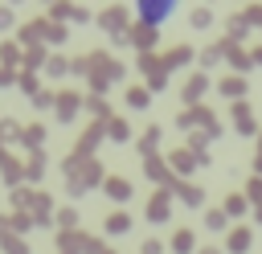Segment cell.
Returning a JSON list of instances; mask_svg holds the SVG:
<instances>
[{
    "label": "cell",
    "instance_id": "7c38bea8",
    "mask_svg": "<svg viewBox=\"0 0 262 254\" xmlns=\"http://www.w3.org/2000/svg\"><path fill=\"white\" fill-rule=\"evenodd\" d=\"M192 25H196V29H205V25H209V12H205V8H201V12H192Z\"/></svg>",
    "mask_w": 262,
    "mask_h": 254
},
{
    "label": "cell",
    "instance_id": "8fae6325",
    "mask_svg": "<svg viewBox=\"0 0 262 254\" xmlns=\"http://www.w3.org/2000/svg\"><path fill=\"white\" fill-rule=\"evenodd\" d=\"M205 221H209V225H213V229H221V225H225V213H217V209H213V213H209V217H205Z\"/></svg>",
    "mask_w": 262,
    "mask_h": 254
},
{
    "label": "cell",
    "instance_id": "30bf717a",
    "mask_svg": "<svg viewBox=\"0 0 262 254\" xmlns=\"http://www.w3.org/2000/svg\"><path fill=\"white\" fill-rule=\"evenodd\" d=\"M127 102H131V107H143L147 94H143V90H127Z\"/></svg>",
    "mask_w": 262,
    "mask_h": 254
},
{
    "label": "cell",
    "instance_id": "277c9868",
    "mask_svg": "<svg viewBox=\"0 0 262 254\" xmlns=\"http://www.w3.org/2000/svg\"><path fill=\"white\" fill-rule=\"evenodd\" d=\"M106 193H111L115 201H127V197H131V184H127L123 176H111V180H106Z\"/></svg>",
    "mask_w": 262,
    "mask_h": 254
},
{
    "label": "cell",
    "instance_id": "4fadbf2b",
    "mask_svg": "<svg viewBox=\"0 0 262 254\" xmlns=\"http://www.w3.org/2000/svg\"><path fill=\"white\" fill-rule=\"evenodd\" d=\"M250 197H254V201H258V197H262V180H258V176H254V180H250Z\"/></svg>",
    "mask_w": 262,
    "mask_h": 254
},
{
    "label": "cell",
    "instance_id": "8992f818",
    "mask_svg": "<svg viewBox=\"0 0 262 254\" xmlns=\"http://www.w3.org/2000/svg\"><path fill=\"white\" fill-rule=\"evenodd\" d=\"M209 82H205V74H192L188 78V86H184V98H201V90H205Z\"/></svg>",
    "mask_w": 262,
    "mask_h": 254
},
{
    "label": "cell",
    "instance_id": "5b68a950",
    "mask_svg": "<svg viewBox=\"0 0 262 254\" xmlns=\"http://www.w3.org/2000/svg\"><path fill=\"white\" fill-rule=\"evenodd\" d=\"M229 246H233L229 254H246V250H250V229H233V234H229Z\"/></svg>",
    "mask_w": 262,
    "mask_h": 254
},
{
    "label": "cell",
    "instance_id": "9a60e30c",
    "mask_svg": "<svg viewBox=\"0 0 262 254\" xmlns=\"http://www.w3.org/2000/svg\"><path fill=\"white\" fill-rule=\"evenodd\" d=\"M254 61H258V66H262V49H254Z\"/></svg>",
    "mask_w": 262,
    "mask_h": 254
},
{
    "label": "cell",
    "instance_id": "52a82bcc",
    "mask_svg": "<svg viewBox=\"0 0 262 254\" xmlns=\"http://www.w3.org/2000/svg\"><path fill=\"white\" fill-rule=\"evenodd\" d=\"M172 246H176V254H188V250H192V234H188V229H180V234L172 238Z\"/></svg>",
    "mask_w": 262,
    "mask_h": 254
},
{
    "label": "cell",
    "instance_id": "7a4b0ae2",
    "mask_svg": "<svg viewBox=\"0 0 262 254\" xmlns=\"http://www.w3.org/2000/svg\"><path fill=\"white\" fill-rule=\"evenodd\" d=\"M172 213V201H168V193H156L151 197V205H147V221H164Z\"/></svg>",
    "mask_w": 262,
    "mask_h": 254
},
{
    "label": "cell",
    "instance_id": "9c48e42d",
    "mask_svg": "<svg viewBox=\"0 0 262 254\" xmlns=\"http://www.w3.org/2000/svg\"><path fill=\"white\" fill-rule=\"evenodd\" d=\"M180 61H188V49H184V45H176V49L168 53V61H164V70H168V66H180Z\"/></svg>",
    "mask_w": 262,
    "mask_h": 254
},
{
    "label": "cell",
    "instance_id": "ba28073f",
    "mask_svg": "<svg viewBox=\"0 0 262 254\" xmlns=\"http://www.w3.org/2000/svg\"><path fill=\"white\" fill-rule=\"evenodd\" d=\"M106 229H111V234H123V229H127V213H123V209H119V213H111Z\"/></svg>",
    "mask_w": 262,
    "mask_h": 254
},
{
    "label": "cell",
    "instance_id": "3957f363",
    "mask_svg": "<svg viewBox=\"0 0 262 254\" xmlns=\"http://www.w3.org/2000/svg\"><path fill=\"white\" fill-rule=\"evenodd\" d=\"M217 90H221L225 98H242V94H246V82H242V78H221Z\"/></svg>",
    "mask_w": 262,
    "mask_h": 254
},
{
    "label": "cell",
    "instance_id": "5bb4252c",
    "mask_svg": "<svg viewBox=\"0 0 262 254\" xmlns=\"http://www.w3.org/2000/svg\"><path fill=\"white\" fill-rule=\"evenodd\" d=\"M8 25H12V12H8V8H0V29H8Z\"/></svg>",
    "mask_w": 262,
    "mask_h": 254
},
{
    "label": "cell",
    "instance_id": "6da1fadb",
    "mask_svg": "<svg viewBox=\"0 0 262 254\" xmlns=\"http://www.w3.org/2000/svg\"><path fill=\"white\" fill-rule=\"evenodd\" d=\"M168 12H172L168 0H139V4H135V16H139L143 25H160Z\"/></svg>",
    "mask_w": 262,
    "mask_h": 254
}]
</instances>
